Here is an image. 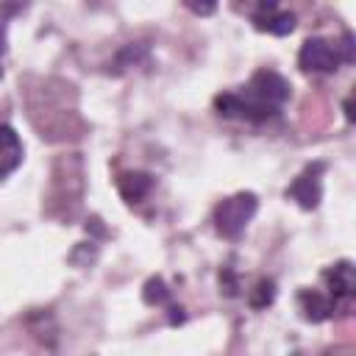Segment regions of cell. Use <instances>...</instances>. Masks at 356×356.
<instances>
[{"label":"cell","mask_w":356,"mask_h":356,"mask_svg":"<svg viewBox=\"0 0 356 356\" xmlns=\"http://www.w3.org/2000/svg\"><path fill=\"white\" fill-rule=\"evenodd\" d=\"M292 86L275 70H259L242 92H222L214 97V108L220 117H236L248 122H267L278 117L281 106L289 100Z\"/></svg>","instance_id":"6da1fadb"},{"label":"cell","mask_w":356,"mask_h":356,"mask_svg":"<svg viewBox=\"0 0 356 356\" xmlns=\"http://www.w3.org/2000/svg\"><path fill=\"white\" fill-rule=\"evenodd\" d=\"M353 61V36L345 33L342 42H328L323 36H312L300 44L298 67L306 72H334L339 64Z\"/></svg>","instance_id":"7a4b0ae2"},{"label":"cell","mask_w":356,"mask_h":356,"mask_svg":"<svg viewBox=\"0 0 356 356\" xmlns=\"http://www.w3.org/2000/svg\"><path fill=\"white\" fill-rule=\"evenodd\" d=\"M256 209H259V200H256L253 192L231 195V197H225V200L217 203V209H214V228L222 236L236 239L248 228V222L253 220Z\"/></svg>","instance_id":"3957f363"},{"label":"cell","mask_w":356,"mask_h":356,"mask_svg":"<svg viewBox=\"0 0 356 356\" xmlns=\"http://www.w3.org/2000/svg\"><path fill=\"white\" fill-rule=\"evenodd\" d=\"M323 170H325V164L323 161H314V164H309L292 184H289V189H286V197H292V200H298V206L300 209H314L317 203H320V197H323Z\"/></svg>","instance_id":"277c9868"},{"label":"cell","mask_w":356,"mask_h":356,"mask_svg":"<svg viewBox=\"0 0 356 356\" xmlns=\"http://www.w3.org/2000/svg\"><path fill=\"white\" fill-rule=\"evenodd\" d=\"M253 25L256 31H267L273 36H286L295 31V14L289 11H281L275 3H261L256 11H253Z\"/></svg>","instance_id":"5b68a950"},{"label":"cell","mask_w":356,"mask_h":356,"mask_svg":"<svg viewBox=\"0 0 356 356\" xmlns=\"http://www.w3.org/2000/svg\"><path fill=\"white\" fill-rule=\"evenodd\" d=\"M323 281L328 284V298L339 306L342 300H350L353 298V289H356V281H353V264L350 261H339L334 267H328L323 273Z\"/></svg>","instance_id":"8992f818"},{"label":"cell","mask_w":356,"mask_h":356,"mask_svg":"<svg viewBox=\"0 0 356 356\" xmlns=\"http://www.w3.org/2000/svg\"><path fill=\"white\" fill-rule=\"evenodd\" d=\"M22 164V139L11 125L0 122V181Z\"/></svg>","instance_id":"52a82bcc"},{"label":"cell","mask_w":356,"mask_h":356,"mask_svg":"<svg viewBox=\"0 0 356 356\" xmlns=\"http://www.w3.org/2000/svg\"><path fill=\"white\" fill-rule=\"evenodd\" d=\"M298 303H300V312H303V317H306L309 323H323V320H328V317L334 314V309H337V303H334L328 295L317 292V289H300Z\"/></svg>","instance_id":"ba28073f"},{"label":"cell","mask_w":356,"mask_h":356,"mask_svg":"<svg viewBox=\"0 0 356 356\" xmlns=\"http://www.w3.org/2000/svg\"><path fill=\"white\" fill-rule=\"evenodd\" d=\"M117 189L122 195V200L128 203H139L150 189H153V178L147 172H122L117 178Z\"/></svg>","instance_id":"9c48e42d"},{"label":"cell","mask_w":356,"mask_h":356,"mask_svg":"<svg viewBox=\"0 0 356 356\" xmlns=\"http://www.w3.org/2000/svg\"><path fill=\"white\" fill-rule=\"evenodd\" d=\"M145 303H150V306H172L170 303V289L164 286L161 278H150L145 284Z\"/></svg>","instance_id":"30bf717a"},{"label":"cell","mask_w":356,"mask_h":356,"mask_svg":"<svg viewBox=\"0 0 356 356\" xmlns=\"http://www.w3.org/2000/svg\"><path fill=\"white\" fill-rule=\"evenodd\" d=\"M259 298H253L250 300V306H256V309H261V306H267L270 300H273V295H275V289H273V281H259Z\"/></svg>","instance_id":"8fae6325"},{"label":"cell","mask_w":356,"mask_h":356,"mask_svg":"<svg viewBox=\"0 0 356 356\" xmlns=\"http://www.w3.org/2000/svg\"><path fill=\"white\" fill-rule=\"evenodd\" d=\"M192 11H197V14H211L214 11V6H189Z\"/></svg>","instance_id":"7c38bea8"},{"label":"cell","mask_w":356,"mask_h":356,"mask_svg":"<svg viewBox=\"0 0 356 356\" xmlns=\"http://www.w3.org/2000/svg\"><path fill=\"white\" fill-rule=\"evenodd\" d=\"M3 42H6V39H3V25H0V53L6 50V44H3Z\"/></svg>","instance_id":"4fadbf2b"}]
</instances>
